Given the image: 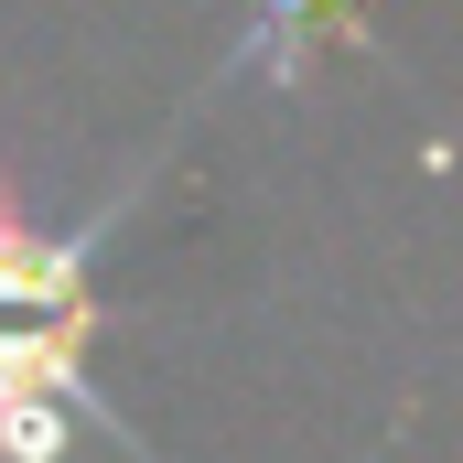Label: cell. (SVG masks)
<instances>
[{"mask_svg":"<svg viewBox=\"0 0 463 463\" xmlns=\"http://www.w3.org/2000/svg\"><path fill=\"white\" fill-rule=\"evenodd\" d=\"M118 205L76 237H43L0 216V463H65L76 431H118L98 377H87V335H98V237Z\"/></svg>","mask_w":463,"mask_h":463,"instance_id":"6da1fadb","label":"cell"}]
</instances>
